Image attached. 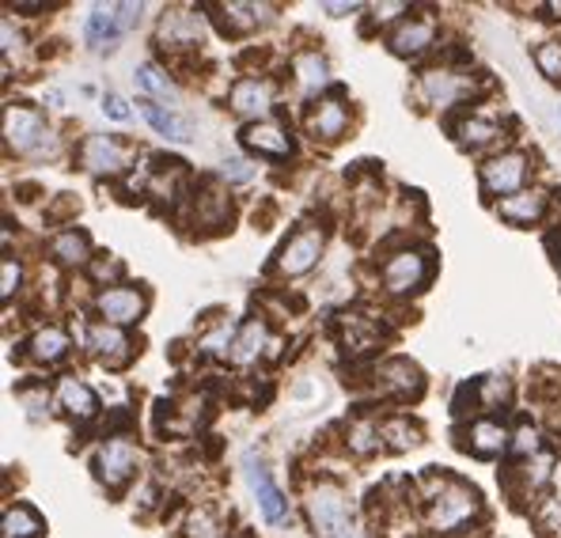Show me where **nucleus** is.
<instances>
[{"label": "nucleus", "mask_w": 561, "mask_h": 538, "mask_svg": "<svg viewBox=\"0 0 561 538\" xmlns=\"http://www.w3.org/2000/svg\"><path fill=\"white\" fill-rule=\"evenodd\" d=\"M478 508H482V496L474 485L459 482V478H444L440 490L428 493V527L440 535H456L478 516Z\"/></svg>", "instance_id": "f257e3e1"}, {"label": "nucleus", "mask_w": 561, "mask_h": 538, "mask_svg": "<svg viewBox=\"0 0 561 538\" xmlns=\"http://www.w3.org/2000/svg\"><path fill=\"white\" fill-rule=\"evenodd\" d=\"M308 516L319 538H360L357 524H353L350 501L337 485H316L308 496Z\"/></svg>", "instance_id": "f03ea898"}, {"label": "nucleus", "mask_w": 561, "mask_h": 538, "mask_svg": "<svg viewBox=\"0 0 561 538\" xmlns=\"http://www.w3.org/2000/svg\"><path fill=\"white\" fill-rule=\"evenodd\" d=\"M323 228H300L293 239H288L285 247L277 251V262L274 270L280 277H300V273H308L311 266L319 262V254H323Z\"/></svg>", "instance_id": "7ed1b4c3"}, {"label": "nucleus", "mask_w": 561, "mask_h": 538, "mask_svg": "<svg viewBox=\"0 0 561 538\" xmlns=\"http://www.w3.org/2000/svg\"><path fill=\"white\" fill-rule=\"evenodd\" d=\"M478 179H482L485 194H508V197H513V194H519V190H524L527 156L524 152H501V156H493V160L482 163Z\"/></svg>", "instance_id": "20e7f679"}, {"label": "nucleus", "mask_w": 561, "mask_h": 538, "mask_svg": "<svg viewBox=\"0 0 561 538\" xmlns=\"http://www.w3.org/2000/svg\"><path fill=\"white\" fill-rule=\"evenodd\" d=\"M428 281V259L425 251H399L383 262V285L394 296H410L417 293Z\"/></svg>", "instance_id": "39448f33"}, {"label": "nucleus", "mask_w": 561, "mask_h": 538, "mask_svg": "<svg viewBox=\"0 0 561 538\" xmlns=\"http://www.w3.org/2000/svg\"><path fill=\"white\" fill-rule=\"evenodd\" d=\"M243 467H247V482H251L254 496H259L262 516H266L270 524H285V519H288V501H285V493L277 490L274 478H270V467L254 451H247Z\"/></svg>", "instance_id": "423d86ee"}, {"label": "nucleus", "mask_w": 561, "mask_h": 538, "mask_svg": "<svg viewBox=\"0 0 561 538\" xmlns=\"http://www.w3.org/2000/svg\"><path fill=\"white\" fill-rule=\"evenodd\" d=\"M49 129L43 126L35 111H23V106H8L4 111V140L15 152H31V148H43Z\"/></svg>", "instance_id": "0eeeda50"}, {"label": "nucleus", "mask_w": 561, "mask_h": 538, "mask_svg": "<svg viewBox=\"0 0 561 538\" xmlns=\"http://www.w3.org/2000/svg\"><path fill=\"white\" fill-rule=\"evenodd\" d=\"M145 293L140 288H106V293H99L95 308L103 314L106 322H114V327H129V322H140V314H145Z\"/></svg>", "instance_id": "6e6552de"}, {"label": "nucleus", "mask_w": 561, "mask_h": 538, "mask_svg": "<svg viewBox=\"0 0 561 538\" xmlns=\"http://www.w3.org/2000/svg\"><path fill=\"white\" fill-rule=\"evenodd\" d=\"M80 160H84V168L92 171V175H122V171L129 168L126 148H122L114 137H103V134L84 140V148H80Z\"/></svg>", "instance_id": "1a4fd4ad"}, {"label": "nucleus", "mask_w": 561, "mask_h": 538, "mask_svg": "<svg viewBox=\"0 0 561 538\" xmlns=\"http://www.w3.org/2000/svg\"><path fill=\"white\" fill-rule=\"evenodd\" d=\"M134 470H137V448H134V444H126V440H111L103 451H99V459H95L99 482H106L111 490L126 485Z\"/></svg>", "instance_id": "9d476101"}, {"label": "nucleus", "mask_w": 561, "mask_h": 538, "mask_svg": "<svg viewBox=\"0 0 561 538\" xmlns=\"http://www.w3.org/2000/svg\"><path fill=\"white\" fill-rule=\"evenodd\" d=\"M239 140H243V148H251V152H259V156H270V160H288V156H293V140H288V134L277 122H251V126L239 134Z\"/></svg>", "instance_id": "9b49d317"}, {"label": "nucleus", "mask_w": 561, "mask_h": 538, "mask_svg": "<svg viewBox=\"0 0 561 538\" xmlns=\"http://www.w3.org/2000/svg\"><path fill=\"white\" fill-rule=\"evenodd\" d=\"M270 106H274V84H270V80L247 77V80H239V84L232 88V111L243 114V118L266 122Z\"/></svg>", "instance_id": "f8f14e48"}, {"label": "nucleus", "mask_w": 561, "mask_h": 538, "mask_svg": "<svg viewBox=\"0 0 561 538\" xmlns=\"http://www.w3.org/2000/svg\"><path fill=\"white\" fill-rule=\"evenodd\" d=\"M88 350H92V357L103 360L106 368H122V364H129V357H134V342H129L118 327H92Z\"/></svg>", "instance_id": "ddd939ff"}, {"label": "nucleus", "mask_w": 561, "mask_h": 538, "mask_svg": "<svg viewBox=\"0 0 561 538\" xmlns=\"http://www.w3.org/2000/svg\"><path fill=\"white\" fill-rule=\"evenodd\" d=\"M433 43H436L433 20H421V15H414V20H402L399 31L391 35V49L399 57H417V54H425Z\"/></svg>", "instance_id": "4468645a"}, {"label": "nucleus", "mask_w": 561, "mask_h": 538, "mask_svg": "<svg viewBox=\"0 0 561 538\" xmlns=\"http://www.w3.org/2000/svg\"><path fill=\"white\" fill-rule=\"evenodd\" d=\"M345 126H350V114H345V106L337 99H323V103H316L308 111V134L316 140H337L345 134Z\"/></svg>", "instance_id": "2eb2a0df"}, {"label": "nucleus", "mask_w": 561, "mask_h": 538, "mask_svg": "<svg viewBox=\"0 0 561 538\" xmlns=\"http://www.w3.org/2000/svg\"><path fill=\"white\" fill-rule=\"evenodd\" d=\"M497 213L505 220H513V225H535L547 213V194L542 190H519L513 197H501Z\"/></svg>", "instance_id": "dca6fc26"}, {"label": "nucleus", "mask_w": 561, "mask_h": 538, "mask_svg": "<svg viewBox=\"0 0 561 538\" xmlns=\"http://www.w3.org/2000/svg\"><path fill=\"white\" fill-rule=\"evenodd\" d=\"M57 405H61L65 417H72V421H88L99 413L95 391L88 384H80V379H61V387H57Z\"/></svg>", "instance_id": "f3484780"}, {"label": "nucleus", "mask_w": 561, "mask_h": 538, "mask_svg": "<svg viewBox=\"0 0 561 538\" xmlns=\"http://www.w3.org/2000/svg\"><path fill=\"white\" fill-rule=\"evenodd\" d=\"M505 448H508V433L501 421L482 417L470 425V451H474L478 459H493V455H501Z\"/></svg>", "instance_id": "a211bd4d"}, {"label": "nucleus", "mask_w": 561, "mask_h": 538, "mask_svg": "<svg viewBox=\"0 0 561 538\" xmlns=\"http://www.w3.org/2000/svg\"><path fill=\"white\" fill-rule=\"evenodd\" d=\"M425 91H428V99H433V103L451 106L470 91V80L456 77V72H448V69H436V72H425Z\"/></svg>", "instance_id": "6ab92c4d"}, {"label": "nucleus", "mask_w": 561, "mask_h": 538, "mask_svg": "<svg viewBox=\"0 0 561 538\" xmlns=\"http://www.w3.org/2000/svg\"><path fill=\"white\" fill-rule=\"evenodd\" d=\"M140 114H145L148 118V126L156 129V134H163L168 140H179V145H186L190 137V126L183 118H179V114H171V111H163V106H156L152 99H140Z\"/></svg>", "instance_id": "aec40b11"}, {"label": "nucleus", "mask_w": 561, "mask_h": 538, "mask_svg": "<svg viewBox=\"0 0 561 538\" xmlns=\"http://www.w3.org/2000/svg\"><path fill=\"white\" fill-rule=\"evenodd\" d=\"M266 337H270V330H266V322H262V319L243 322V330L236 334V345H232V360L236 364L259 360L262 350H266Z\"/></svg>", "instance_id": "412c9836"}, {"label": "nucleus", "mask_w": 561, "mask_h": 538, "mask_svg": "<svg viewBox=\"0 0 561 538\" xmlns=\"http://www.w3.org/2000/svg\"><path fill=\"white\" fill-rule=\"evenodd\" d=\"M49 254H54V262H61V266H84V262L92 259V247H88L84 231H61V236L49 243Z\"/></svg>", "instance_id": "4be33fe9"}, {"label": "nucleus", "mask_w": 561, "mask_h": 538, "mask_svg": "<svg viewBox=\"0 0 561 538\" xmlns=\"http://www.w3.org/2000/svg\"><path fill=\"white\" fill-rule=\"evenodd\" d=\"M220 12H225V31H254L262 27V23L274 15V8L270 4H220Z\"/></svg>", "instance_id": "5701e85b"}, {"label": "nucleus", "mask_w": 561, "mask_h": 538, "mask_svg": "<svg viewBox=\"0 0 561 538\" xmlns=\"http://www.w3.org/2000/svg\"><path fill=\"white\" fill-rule=\"evenodd\" d=\"M31 357H35L38 364H54V360H61L65 353H69V334L65 330H57V327H46V330H38L35 337H31Z\"/></svg>", "instance_id": "b1692460"}, {"label": "nucleus", "mask_w": 561, "mask_h": 538, "mask_svg": "<svg viewBox=\"0 0 561 538\" xmlns=\"http://www.w3.org/2000/svg\"><path fill=\"white\" fill-rule=\"evenodd\" d=\"M43 527V516L31 504H15V508L4 512V538H38Z\"/></svg>", "instance_id": "393cba45"}, {"label": "nucleus", "mask_w": 561, "mask_h": 538, "mask_svg": "<svg viewBox=\"0 0 561 538\" xmlns=\"http://www.w3.org/2000/svg\"><path fill=\"white\" fill-rule=\"evenodd\" d=\"M497 134H501L497 122L478 118V114H470V118H463L456 126V140L463 148H482V145H490V140H497Z\"/></svg>", "instance_id": "a878e982"}, {"label": "nucleus", "mask_w": 561, "mask_h": 538, "mask_svg": "<svg viewBox=\"0 0 561 538\" xmlns=\"http://www.w3.org/2000/svg\"><path fill=\"white\" fill-rule=\"evenodd\" d=\"M379 384L387 387H399V394H410V391H421V371L414 368L410 360H387L379 368Z\"/></svg>", "instance_id": "bb28decb"}, {"label": "nucleus", "mask_w": 561, "mask_h": 538, "mask_svg": "<svg viewBox=\"0 0 561 538\" xmlns=\"http://www.w3.org/2000/svg\"><path fill=\"white\" fill-rule=\"evenodd\" d=\"M118 8L114 4H95L92 15H88V38H92L95 46H103L106 38L118 35Z\"/></svg>", "instance_id": "cd10ccee"}, {"label": "nucleus", "mask_w": 561, "mask_h": 538, "mask_svg": "<svg viewBox=\"0 0 561 538\" xmlns=\"http://www.w3.org/2000/svg\"><path fill=\"white\" fill-rule=\"evenodd\" d=\"M296 77H300V84H304V91H308V95H316L319 88L330 84V69H327V61L319 54L296 57Z\"/></svg>", "instance_id": "c85d7f7f"}, {"label": "nucleus", "mask_w": 561, "mask_h": 538, "mask_svg": "<svg viewBox=\"0 0 561 538\" xmlns=\"http://www.w3.org/2000/svg\"><path fill=\"white\" fill-rule=\"evenodd\" d=\"M134 80H137V88L140 91H148V95H163V99H175V84H171L168 77H163L156 65H140V69L134 72Z\"/></svg>", "instance_id": "c756f323"}, {"label": "nucleus", "mask_w": 561, "mask_h": 538, "mask_svg": "<svg viewBox=\"0 0 561 538\" xmlns=\"http://www.w3.org/2000/svg\"><path fill=\"white\" fill-rule=\"evenodd\" d=\"M379 436H387L383 444H391L394 451L417 448V428L407 425V421H387V425H379Z\"/></svg>", "instance_id": "7c9ffc66"}, {"label": "nucleus", "mask_w": 561, "mask_h": 538, "mask_svg": "<svg viewBox=\"0 0 561 538\" xmlns=\"http://www.w3.org/2000/svg\"><path fill=\"white\" fill-rule=\"evenodd\" d=\"M535 61H539V69H542V77L547 80H561V43H542V46H535Z\"/></svg>", "instance_id": "2f4dec72"}, {"label": "nucleus", "mask_w": 561, "mask_h": 538, "mask_svg": "<svg viewBox=\"0 0 561 538\" xmlns=\"http://www.w3.org/2000/svg\"><path fill=\"white\" fill-rule=\"evenodd\" d=\"M535 524H539L542 535L554 538L561 531V501H547V504H542L539 516H535Z\"/></svg>", "instance_id": "473e14b6"}, {"label": "nucleus", "mask_w": 561, "mask_h": 538, "mask_svg": "<svg viewBox=\"0 0 561 538\" xmlns=\"http://www.w3.org/2000/svg\"><path fill=\"white\" fill-rule=\"evenodd\" d=\"M190 535H194V538H220L217 519H213L209 508H202V512H194V516H190Z\"/></svg>", "instance_id": "72a5a7b5"}, {"label": "nucleus", "mask_w": 561, "mask_h": 538, "mask_svg": "<svg viewBox=\"0 0 561 538\" xmlns=\"http://www.w3.org/2000/svg\"><path fill=\"white\" fill-rule=\"evenodd\" d=\"M20 285H23V270H20V262H15L12 254H8V259H4V285H0V296H4V300H12V296L20 293Z\"/></svg>", "instance_id": "f704fd0d"}, {"label": "nucleus", "mask_w": 561, "mask_h": 538, "mask_svg": "<svg viewBox=\"0 0 561 538\" xmlns=\"http://www.w3.org/2000/svg\"><path fill=\"white\" fill-rule=\"evenodd\" d=\"M513 451L516 455H527V451H539V433H535L531 425H524L516 433V440H513Z\"/></svg>", "instance_id": "c9c22d12"}, {"label": "nucleus", "mask_w": 561, "mask_h": 538, "mask_svg": "<svg viewBox=\"0 0 561 538\" xmlns=\"http://www.w3.org/2000/svg\"><path fill=\"white\" fill-rule=\"evenodd\" d=\"M103 114H111L114 122H126L129 118V106L122 103L118 95H103Z\"/></svg>", "instance_id": "e433bc0d"}, {"label": "nucleus", "mask_w": 561, "mask_h": 538, "mask_svg": "<svg viewBox=\"0 0 561 538\" xmlns=\"http://www.w3.org/2000/svg\"><path fill=\"white\" fill-rule=\"evenodd\" d=\"M114 8H118V27L122 31H129L140 20V4H114Z\"/></svg>", "instance_id": "4c0bfd02"}, {"label": "nucleus", "mask_w": 561, "mask_h": 538, "mask_svg": "<svg viewBox=\"0 0 561 538\" xmlns=\"http://www.w3.org/2000/svg\"><path fill=\"white\" fill-rule=\"evenodd\" d=\"M402 12H410V4H376V8H373V15H376L379 23L394 20V15H402Z\"/></svg>", "instance_id": "58836bf2"}, {"label": "nucleus", "mask_w": 561, "mask_h": 538, "mask_svg": "<svg viewBox=\"0 0 561 538\" xmlns=\"http://www.w3.org/2000/svg\"><path fill=\"white\" fill-rule=\"evenodd\" d=\"M92 273H95V277H99V281H103V277H106V273H122V262H114V259H111V262H106V259H95V266H92Z\"/></svg>", "instance_id": "ea45409f"}, {"label": "nucleus", "mask_w": 561, "mask_h": 538, "mask_svg": "<svg viewBox=\"0 0 561 538\" xmlns=\"http://www.w3.org/2000/svg\"><path fill=\"white\" fill-rule=\"evenodd\" d=\"M330 15H350V12H357V4H323Z\"/></svg>", "instance_id": "a19ab883"}]
</instances>
